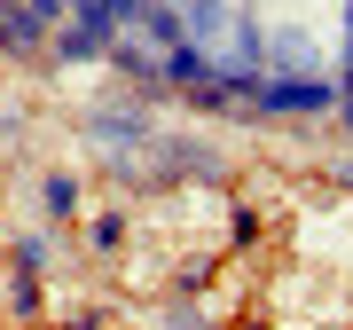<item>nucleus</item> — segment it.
I'll list each match as a JSON object with an SVG mask.
<instances>
[{
    "label": "nucleus",
    "mask_w": 353,
    "mask_h": 330,
    "mask_svg": "<svg viewBox=\"0 0 353 330\" xmlns=\"http://www.w3.org/2000/svg\"><path fill=\"white\" fill-rule=\"evenodd\" d=\"M259 110H330V87H306V79H259Z\"/></svg>",
    "instance_id": "f257e3e1"
},
{
    "label": "nucleus",
    "mask_w": 353,
    "mask_h": 330,
    "mask_svg": "<svg viewBox=\"0 0 353 330\" xmlns=\"http://www.w3.org/2000/svg\"><path fill=\"white\" fill-rule=\"evenodd\" d=\"M102 39H110V24H87V16H71V24H63V39H55V48H63L71 64H87V55H102Z\"/></svg>",
    "instance_id": "f03ea898"
},
{
    "label": "nucleus",
    "mask_w": 353,
    "mask_h": 330,
    "mask_svg": "<svg viewBox=\"0 0 353 330\" xmlns=\"http://www.w3.org/2000/svg\"><path fill=\"white\" fill-rule=\"evenodd\" d=\"M0 8H8V0H0Z\"/></svg>",
    "instance_id": "7ed1b4c3"
}]
</instances>
